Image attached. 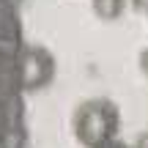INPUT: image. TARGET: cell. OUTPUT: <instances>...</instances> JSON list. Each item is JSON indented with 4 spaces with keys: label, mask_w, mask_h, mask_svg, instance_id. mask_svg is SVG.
Wrapping results in <instances>:
<instances>
[{
    "label": "cell",
    "mask_w": 148,
    "mask_h": 148,
    "mask_svg": "<svg viewBox=\"0 0 148 148\" xmlns=\"http://www.w3.org/2000/svg\"><path fill=\"white\" fill-rule=\"evenodd\" d=\"M118 107L110 99H85L71 118L74 137L85 148H101L112 143L118 134Z\"/></svg>",
    "instance_id": "1"
},
{
    "label": "cell",
    "mask_w": 148,
    "mask_h": 148,
    "mask_svg": "<svg viewBox=\"0 0 148 148\" xmlns=\"http://www.w3.org/2000/svg\"><path fill=\"white\" fill-rule=\"evenodd\" d=\"M14 69L19 90H41L55 77V58L44 47H25L16 52Z\"/></svg>",
    "instance_id": "2"
},
{
    "label": "cell",
    "mask_w": 148,
    "mask_h": 148,
    "mask_svg": "<svg viewBox=\"0 0 148 148\" xmlns=\"http://www.w3.org/2000/svg\"><path fill=\"white\" fill-rule=\"evenodd\" d=\"M90 5H93V14L99 16V19H104V22H115L118 16L126 11L129 0H90Z\"/></svg>",
    "instance_id": "3"
},
{
    "label": "cell",
    "mask_w": 148,
    "mask_h": 148,
    "mask_svg": "<svg viewBox=\"0 0 148 148\" xmlns=\"http://www.w3.org/2000/svg\"><path fill=\"white\" fill-rule=\"evenodd\" d=\"M22 145H25V129L22 126L0 129V148H22Z\"/></svg>",
    "instance_id": "4"
},
{
    "label": "cell",
    "mask_w": 148,
    "mask_h": 148,
    "mask_svg": "<svg viewBox=\"0 0 148 148\" xmlns=\"http://www.w3.org/2000/svg\"><path fill=\"white\" fill-rule=\"evenodd\" d=\"M137 63H140V71L148 77V47L140 49V55H137Z\"/></svg>",
    "instance_id": "5"
},
{
    "label": "cell",
    "mask_w": 148,
    "mask_h": 148,
    "mask_svg": "<svg viewBox=\"0 0 148 148\" xmlns=\"http://www.w3.org/2000/svg\"><path fill=\"white\" fill-rule=\"evenodd\" d=\"M129 5H132L134 11H140V14L148 11V0H129Z\"/></svg>",
    "instance_id": "6"
},
{
    "label": "cell",
    "mask_w": 148,
    "mask_h": 148,
    "mask_svg": "<svg viewBox=\"0 0 148 148\" xmlns=\"http://www.w3.org/2000/svg\"><path fill=\"white\" fill-rule=\"evenodd\" d=\"M134 148H148V132L137 137V143H134Z\"/></svg>",
    "instance_id": "7"
},
{
    "label": "cell",
    "mask_w": 148,
    "mask_h": 148,
    "mask_svg": "<svg viewBox=\"0 0 148 148\" xmlns=\"http://www.w3.org/2000/svg\"><path fill=\"white\" fill-rule=\"evenodd\" d=\"M101 148H134V145H126V143H118V140H112V143L101 145Z\"/></svg>",
    "instance_id": "8"
}]
</instances>
